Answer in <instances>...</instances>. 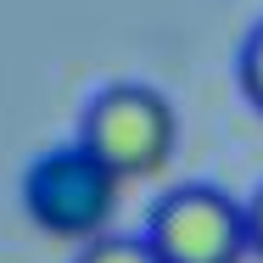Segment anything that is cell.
Returning a JSON list of instances; mask_svg holds the SVG:
<instances>
[{
  "label": "cell",
  "mask_w": 263,
  "mask_h": 263,
  "mask_svg": "<svg viewBox=\"0 0 263 263\" xmlns=\"http://www.w3.org/2000/svg\"><path fill=\"white\" fill-rule=\"evenodd\" d=\"M79 140L123 179H152L168 168L174 146H179V112L174 101L152 90V84H106L90 96L84 118H79Z\"/></svg>",
  "instance_id": "cell-2"
},
{
  "label": "cell",
  "mask_w": 263,
  "mask_h": 263,
  "mask_svg": "<svg viewBox=\"0 0 263 263\" xmlns=\"http://www.w3.org/2000/svg\"><path fill=\"white\" fill-rule=\"evenodd\" d=\"M146 241L162 263H247V202L224 185H174L146 213Z\"/></svg>",
  "instance_id": "cell-3"
},
{
  "label": "cell",
  "mask_w": 263,
  "mask_h": 263,
  "mask_svg": "<svg viewBox=\"0 0 263 263\" xmlns=\"http://www.w3.org/2000/svg\"><path fill=\"white\" fill-rule=\"evenodd\" d=\"M73 263H162L157 247L146 241V230L140 235H123V230H101V235H90L84 247H79V258Z\"/></svg>",
  "instance_id": "cell-4"
},
{
  "label": "cell",
  "mask_w": 263,
  "mask_h": 263,
  "mask_svg": "<svg viewBox=\"0 0 263 263\" xmlns=\"http://www.w3.org/2000/svg\"><path fill=\"white\" fill-rule=\"evenodd\" d=\"M118 196H123V179L106 168L79 135L67 146H51L23 168V213L56 235V241H90L112 230L118 218Z\"/></svg>",
  "instance_id": "cell-1"
},
{
  "label": "cell",
  "mask_w": 263,
  "mask_h": 263,
  "mask_svg": "<svg viewBox=\"0 0 263 263\" xmlns=\"http://www.w3.org/2000/svg\"><path fill=\"white\" fill-rule=\"evenodd\" d=\"M235 79H241V96L263 112V23L241 40V56H235Z\"/></svg>",
  "instance_id": "cell-5"
},
{
  "label": "cell",
  "mask_w": 263,
  "mask_h": 263,
  "mask_svg": "<svg viewBox=\"0 0 263 263\" xmlns=\"http://www.w3.org/2000/svg\"><path fill=\"white\" fill-rule=\"evenodd\" d=\"M247 247H252V258L263 263V185L247 196Z\"/></svg>",
  "instance_id": "cell-6"
}]
</instances>
